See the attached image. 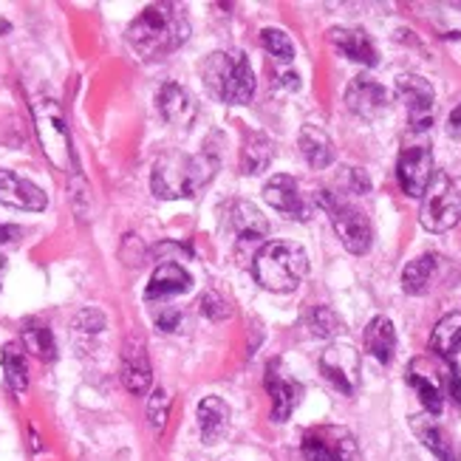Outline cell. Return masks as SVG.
<instances>
[{"instance_id":"d6a6232c","label":"cell","mask_w":461,"mask_h":461,"mask_svg":"<svg viewBox=\"0 0 461 461\" xmlns=\"http://www.w3.org/2000/svg\"><path fill=\"white\" fill-rule=\"evenodd\" d=\"M260 43L280 63H292L294 59V43L284 29H264L260 32Z\"/></svg>"},{"instance_id":"4316f807","label":"cell","mask_w":461,"mask_h":461,"mask_svg":"<svg viewBox=\"0 0 461 461\" xmlns=\"http://www.w3.org/2000/svg\"><path fill=\"white\" fill-rule=\"evenodd\" d=\"M408 383L411 388L416 391L419 396V402L425 405L428 413H442V405H445V388H442V379H436L430 371H419L416 363L411 366L408 371Z\"/></svg>"},{"instance_id":"b9f144b4","label":"cell","mask_w":461,"mask_h":461,"mask_svg":"<svg viewBox=\"0 0 461 461\" xmlns=\"http://www.w3.org/2000/svg\"><path fill=\"white\" fill-rule=\"evenodd\" d=\"M458 461H461V456H458Z\"/></svg>"},{"instance_id":"7a4b0ae2","label":"cell","mask_w":461,"mask_h":461,"mask_svg":"<svg viewBox=\"0 0 461 461\" xmlns=\"http://www.w3.org/2000/svg\"><path fill=\"white\" fill-rule=\"evenodd\" d=\"M218 167L221 156L210 145L202 153H167L153 167L150 190L158 198H190L212 182Z\"/></svg>"},{"instance_id":"6da1fadb","label":"cell","mask_w":461,"mask_h":461,"mask_svg":"<svg viewBox=\"0 0 461 461\" xmlns=\"http://www.w3.org/2000/svg\"><path fill=\"white\" fill-rule=\"evenodd\" d=\"M190 37V20L178 4H150L128 26V43L142 59H165Z\"/></svg>"},{"instance_id":"2e32d148","label":"cell","mask_w":461,"mask_h":461,"mask_svg":"<svg viewBox=\"0 0 461 461\" xmlns=\"http://www.w3.org/2000/svg\"><path fill=\"white\" fill-rule=\"evenodd\" d=\"M190 286H193L190 272L182 264H176V260H167V264H162L153 272L145 300L148 303H162V300H170V297H178L182 292H187Z\"/></svg>"},{"instance_id":"7c38bea8","label":"cell","mask_w":461,"mask_h":461,"mask_svg":"<svg viewBox=\"0 0 461 461\" xmlns=\"http://www.w3.org/2000/svg\"><path fill=\"white\" fill-rule=\"evenodd\" d=\"M267 391L272 396V419L275 422H286V419L294 413L303 388H300L297 379H292L284 368H280V359H272L267 368Z\"/></svg>"},{"instance_id":"1f68e13d","label":"cell","mask_w":461,"mask_h":461,"mask_svg":"<svg viewBox=\"0 0 461 461\" xmlns=\"http://www.w3.org/2000/svg\"><path fill=\"white\" fill-rule=\"evenodd\" d=\"M306 329L314 337H337L343 331V320H339V314L329 306H312L306 312Z\"/></svg>"},{"instance_id":"e0dca14e","label":"cell","mask_w":461,"mask_h":461,"mask_svg":"<svg viewBox=\"0 0 461 461\" xmlns=\"http://www.w3.org/2000/svg\"><path fill=\"white\" fill-rule=\"evenodd\" d=\"M156 105H158V113L165 116V122H170L176 128L193 125V119L198 116V105L193 103L187 88L176 86V83L162 86V91H158V96H156Z\"/></svg>"},{"instance_id":"f1b7e54d","label":"cell","mask_w":461,"mask_h":461,"mask_svg":"<svg viewBox=\"0 0 461 461\" xmlns=\"http://www.w3.org/2000/svg\"><path fill=\"white\" fill-rule=\"evenodd\" d=\"M20 339H23V346L32 357L43 359V363H51L57 359V346H54V334L46 323H37V320H29L20 331Z\"/></svg>"},{"instance_id":"ba28073f","label":"cell","mask_w":461,"mask_h":461,"mask_svg":"<svg viewBox=\"0 0 461 461\" xmlns=\"http://www.w3.org/2000/svg\"><path fill=\"white\" fill-rule=\"evenodd\" d=\"M396 96L408 111V122L413 131H428L433 125L436 94L433 86L419 74H399L396 77Z\"/></svg>"},{"instance_id":"603a6c76","label":"cell","mask_w":461,"mask_h":461,"mask_svg":"<svg viewBox=\"0 0 461 461\" xmlns=\"http://www.w3.org/2000/svg\"><path fill=\"white\" fill-rule=\"evenodd\" d=\"M363 339H366V351L376 359V363H383V366H388L391 359H393V351H396V329H393V323L388 317H374L371 323H368V329H366V334H363Z\"/></svg>"},{"instance_id":"f546056e","label":"cell","mask_w":461,"mask_h":461,"mask_svg":"<svg viewBox=\"0 0 461 461\" xmlns=\"http://www.w3.org/2000/svg\"><path fill=\"white\" fill-rule=\"evenodd\" d=\"M0 366H4L6 385L17 396L26 393V388H29V366H26V357H23V351H20V346L6 343L4 351H0Z\"/></svg>"},{"instance_id":"f35d334b","label":"cell","mask_w":461,"mask_h":461,"mask_svg":"<svg viewBox=\"0 0 461 461\" xmlns=\"http://www.w3.org/2000/svg\"><path fill=\"white\" fill-rule=\"evenodd\" d=\"M447 131L450 136L456 139V142L461 145V103L450 111V119H447Z\"/></svg>"},{"instance_id":"8d00e7d4","label":"cell","mask_w":461,"mask_h":461,"mask_svg":"<svg viewBox=\"0 0 461 461\" xmlns=\"http://www.w3.org/2000/svg\"><path fill=\"white\" fill-rule=\"evenodd\" d=\"M156 326L162 331H178V326H182V312L167 306V309H158L156 312Z\"/></svg>"},{"instance_id":"5b68a950","label":"cell","mask_w":461,"mask_h":461,"mask_svg":"<svg viewBox=\"0 0 461 461\" xmlns=\"http://www.w3.org/2000/svg\"><path fill=\"white\" fill-rule=\"evenodd\" d=\"M461 221V178L433 173L419 207V224L428 232H447Z\"/></svg>"},{"instance_id":"4dcf8cb0","label":"cell","mask_w":461,"mask_h":461,"mask_svg":"<svg viewBox=\"0 0 461 461\" xmlns=\"http://www.w3.org/2000/svg\"><path fill=\"white\" fill-rule=\"evenodd\" d=\"M425 17L436 34L461 37V4H428Z\"/></svg>"},{"instance_id":"d4e9b609","label":"cell","mask_w":461,"mask_h":461,"mask_svg":"<svg viewBox=\"0 0 461 461\" xmlns=\"http://www.w3.org/2000/svg\"><path fill=\"white\" fill-rule=\"evenodd\" d=\"M458 348H461V312H453L436 323L430 334V351L450 363Z\"/></svg>"},{"instance_id":"cb8c5ba5","label":"cell","mask_w":461,"mask_h":461,"mask_svg":"<svg viewBox=\"0 0 461 461\" xmlns=\"http://www.w3.org/2000/svg\"><path fill=\"white\" fill-rule=\"evenodd\" d=\"M438 264H442V258L438 255H419L413 258L411 264L405 267L402 272V289L408 294H425L430 286H433V280H436V272H438Z\"/></svg>"},{"instance_id":"8992f818","label":"cell","mask_w":461,"mask_h":461,"mask_svg":"<svg viewBox=\"0 0 461 461\" xmlns=\"http://www.w3.org/2000/svg\"><path fill=\"white\" fill-rule=\"evenodd\" d=\"M317 204L329 212V221H331L337 238L343 240V247L351 255H366L371 249V244H374V227H371L368 215L363 210H357L339 193H329V190L317 193Z\"/></svg>"},{"instance_id":"ac0fdd59","label":"cell","mask_w":461,"mask_h":461,"mask_svg":"<svg viewBox=\"0 0 461 461\" xmlns=\"http://www.w3.org/2000/svg\"><path fill=\"white\" fill-rule=\"evenodd\" d=\"M329 40L339 54L351 59V63H359V66L379 63V51L374 46V40L363 29H331Z\"/></svg>"},{"instance_id":"52a82bcc","label":"cell","mask_w":461,"mask_h":461,"mask_svg":"<svg viewBox=\"0 0 461 461\" xmlns=\"http://www.w3.org/2000/svg\"><path fill=\"white\" fill-rule=\"evenodd\" d=\"M32 116H34L37 142H40V148H43L46 158L57 170H71L74 167V150H71L66 116H63V111H59V105L54 103V99H37V103L32 105Z\"/></svg>"},{"instance_id":"ffe728a7","label":"cell","mask_w":461,"mask_h":461,"mask_svg":"<svg viewBox=\"0 0 461 461\" xmlns=\"http://www.w3.org/2000/svg\"><path fill=\"white\" fill-rule=\"evenodd\" d=\"M198 430H202L204 445H215L227 436L230 405L221 396H204L202 402H198Z\"/></svg>"},{"instance_id":"d6986e66","label":"cell","mask_w":461,"mask_h":461,"mask_svg":"<svg viewBox=\"0 0 461 461\" xmlns=\"http://www.w3.org/2000/svg\"><path fill=\"white\" fill-rule=\"evenodd\" d=\"M150 376L153 371H150L142 339H131L122 351V385L136 396H145L150 391Z\"/></svg>"},{"instance_id":"83f0119b","label":"cell","mask_w":461,"mask_h":461,"mask_svg":"<svg viewBox=\"0 0 461 461\" xmlns=\"http://www.w3.org/2000/svg\"><path fill=\"white\" fill-rule=\"evenodd\" d=\"M411 428L413 433L422 438V445L438 458V461H458V456L453 453L450 442H447V436L445 430L438 428L430 416H411Z\"/></svg>"},{"instance_id":"9a60e30c","label":"cell","mask_w":461,"mask_h":461,"mask_svg":"<svg viewBox=\"0 0 461 461\" xmlns=\"http://www.w3.org/2000/svg\"><path fill=\"white\" fill-rule=\"evenodd\" d=\"M346 105L354 116L371 122L388 108V91L371 77H354L346 88Z\"/></svg>"},{"instance_id":"d590c367","label":"cell","mask_w":461,"mask_h":461,"mask_svg":"<svg viewBox=\"0 0 461 461\" xmlns=\"http://www.w3.org/2000/svg\"><path fill=\"white\" fill-rule=\"evenodd\" d=\"M74 329H77V331H88V334L103 331V329H105V314H103V312H96V309H83V312H77V317H74Z\"/></svg>"},{"instance_id":"7402d4cb","label":"cell","mask_w":461,"mask_h":461,"mask_svg":"<svg viewBox=\"0 0 461 461\" xmlns=\"http://www.w3.org/2000/svg\"><path fill=\"white\" fill-rule=\"evenodd\" d=\"M227 221H230L232 232L244 240H258V238L269 235V221L252 202H232L230 212H227Z\"/></svg>"},{"instance_id":"836d02e7","label":"cell","mask_w":461,"mask_h":461,"mask_svg":"<svg viewBox=\"0 0 461 461\" xmlns=\"http://www.w3.org/2000/svg\"><path fill=\"white\" fill-rule=\"evenodd\" d=\"M202 312L212 320V323H218V320H230L232 317V300L221 292H204L202 294Z\"/></svg>"},{"instance_id":"30bf717a","label":"cell","mask_w":461,"mask_h":461,"mask_svg":"<svg viewBox=\"0 0 461 461\" xmlns=\"http://www.w3.org/2000/svg\"><path fill=\"white\" fill-rule=\"evenodd\" d=\"M300 450L306 461H351L354 436L343 428H314L303 436Z\"/></svg>"},{"instance_id":"60d3db41","label":"cell","mask_w":461,"mask_h":461,"mask_svg":"<svg viewBox=\"0 0 461 461\" xmlns=\"http://www.w3.org/2000/svg\"><path fill=\"white\" fill-rule=\"evenodd\" d=\"M0 272H4V258H0Z\"/></svg>"},{"instance_id":"e575fe53","label":"cell","mask_w":461,"mask_h":461,"mask_svg":"<svg viewBox=\"0 0 461 461\" xmlns=\"http://www.w3.org/2000/svg\"><path fill=\"white\" fill-rule=\"evenodd\" d=\"M167 413H170V396L162 391V388H156L148 399V422L153 425L156 433H162L165 425H167Z\"/></svg>"},{"instance_id":"277c9868","label":"cell","mask_w":461,"mask_h":461,"mask_svg":"<svg viewBox=\"0 0 461 461\" xmlns=\"http://www.w3.org/2000/svg\"><path fill=\"white\" fill-rule=\"evenodd\" d=\"M202 79L207 91L227 105H247L255 94V71L247 54H210L202 63Z\"/></svg>"},{"instance_id":"74e56055","label":"cell","mask_w":461,"mask_h":461,"mask_svg":"<svg viewBox=\"0 0 461 461\" xmlns=\"http://www.w3.org/2000/svg\"><path fill=\"white\" fill-rule=\"evenodd\" d=\"M445 385H447V393H450V399L456 405H461V368L453 363H447V374H445Z\"/></svg>"},{"instance_id":"8fae6325","label":"cell","mask_w":461,"mask_h":461,"mask_svg":"<svg viewBox=\"0 0 461 461\" xmlns=\"http://www.w3.org/2000/svg\"><path fill=\"white\" fill-rule=\"evenodd\" d=\"M433 150L425 145H413L405 148L399 153V162H396V178L402 190L413 198H422L430 178H433Z\"/></svg>"},{"instance_id":"ab89813d","label":"cell","mask_w":461,"mask_h":461,"mask_svg":"<svg viewBox=\"0 0 461 461\" xmlns=\"http://www.w3.org/2000/svg\"><path fill=\"white\" fill-rule=\"evenodd\" d=\"M17 238V230L14 227H4L0 224V244H9V240H14Z\"/></svg>"},{"instance_id":"4fadbf2b","label":"cell","mask_w":461,"mask_h":461,"mask_svg":"<svg viewBox=\"0 0 461 461\" xmlns=\"http://www.w3.org/2000/svg\"><path fill=\"white\" fill-rule=\"evenodd\" d=\"M0 204L14 207V210H26V212H43L49 198L37 185H32L29 178L0 167Z\"/></svg>"},{"instance_id":"484cf974","label":"cell","mask_w":461,"mask_h":461,"mask_svg":"<svg viewBox=\"0 0 461 461\" xmlns=\"http://www.w3.org/2000/svg\"><path fill=\"white\" fill-rule=\"evenodd\" d=\"M272 156H275V148H272V139L267 133H260V131L247 133L244 150H240V167H244L247 176L264 173L272 165Z\"/></svg>"},{"instance_id":"9c48e42d","label":"cell","mask_w":461,"mask_h":461,"mask_svg":"<svg viewBox=\"0 0 461 461\" xmlns=\"http://www.w3.org/2000/svg\"><path fill=\"white\" fill-rule=\"evenodd\" d=\"M320 371L329 383L346 396L357 393L359 385V354L354 346L346 343H331L323 354H320Z\"/></svg>"},{"instance_id":"3957f363","label":"cell","mask_w":461,"mask_h":461,"mask_svg":"<svg viewBox=\"0 0 461 461\" xmlns=\"http://www.w3.org/2000/svg\"><path fill=\"white\" fill-rule=\"evenodd\" d=\"M309 272V255L294 240H269L252 260V275L269 292H294Z\"/></svg>"},{"instance_id":"5bb4252c","label":"cell","mask_w":461,"mask_h":461,"mask_svg":"<svg viewBox=\"0 0 461 461\" xmlns=\"http://www.w3.org/2000/svg\"><path fill=\"white\" fill-rule=\"evenodd\" d=\"M264 198H267V204L272 210L284 212L286 218H294V221H306V218H309L306 198H303V193H300L294 178L286 176V173H277V176L269 178L267 187H264Z\"/></svg>"},{"instance_id":"44dd1931","label":"cell","mask_w":461,"mask_h":461,"mask_svg":"<svg viewBox=\"0 0 461 461\" xmlns=\"http://www.w3.org/2000/svg\"><path fill=\"white\" fill-rule=\"evenodd\" d=\"M297 145H300L303 158L309 162V167H314V170H326L334 162V142L323 128L303 125L297 136Z\"/></svg>"}]
</instances>
